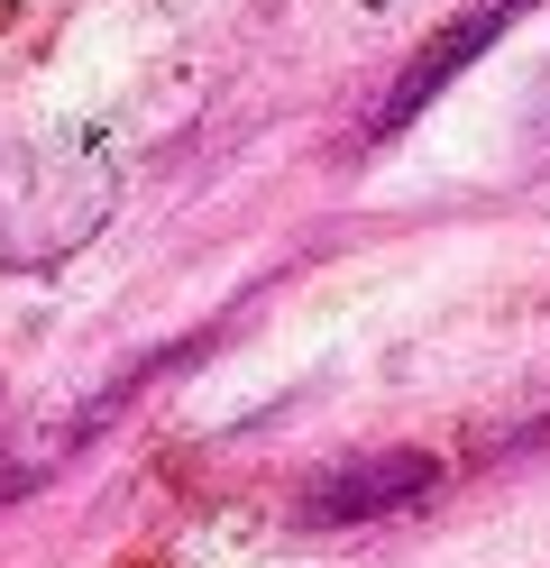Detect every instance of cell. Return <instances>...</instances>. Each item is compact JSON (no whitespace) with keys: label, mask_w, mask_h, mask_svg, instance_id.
I'll return each instance as SVG.
<instances>
[{"label":"cell","mask_w":550,"mask_h":568,"mask_svg":"<svg viewBox=\"0 0 550 568\" xmlns=\"http://www.w3.org/2000/svg\"><path fill=\"white\" fill-rule=\"evenodd\" d=\"M220 331H230V312H220V322H202V331H183V339H166V348H138L129 367H110L101 385H83V395L47 404V413L28 422V432H10V449H0V505H19V495H37L47 477H64L92 440H110V432H120L138 395H157L166 376H183V367H193Z\"/></svg>","instance_id":"6da1fadb"},{"label":"cell","mask_w":550,"mask_h":568,"mask_svg":"<svg viewBox=\"0 0 550 568\" xmlns=\"http://www.w3.org/2000/svg\"><path fill=\"white\" fill-rule=\"evenodd\" d=\"M110 211V174L83 156H19L0 165V266H56Z\"/></svg>","instance_id":"7a4b0ae2"},{"label":"cell","mask_w":550,"mask_h":568,"mask_svg":"<svg viewBox=\"0 0 550 568\" xmlns=\"http://www.w3.org/2000/svg\"><path fill=\"white\" fill-rule=\"evenodd\" d=\"M440 495V458L394 440V449H349L330 458V468L303 477V495H293V531H367V523H394Z\"/></svg>","instance_id":"3957f363"},{"label":"cell","mask_w":550,"mask_h":568,"mask_svg":"<svg viewBox=\"0 0 550 568\" xmlns=\"http://www.w3.org/2000/svg\"><path fill=\"white\" fill-rule=\"evenodd\" d=\"M532 10H541V0H468L459 19H440L431 38H422L413 55H403V74L377 92V111H367V148L403 138V129H413L440 92H450V83L468 74V64H487V55H496V38H504L513 19H532Z\"/></svg>","instance_id":"277c9868"}]
</instances>
